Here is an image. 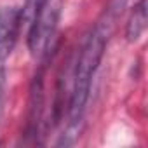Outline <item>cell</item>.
<instances>
[{
	"label": "cell",
	"mask_w": 148,
	"mask_h": 148,
	"mask_svg": "<svg viewBox=\"0 0 148 148\" xmlns=\"http://www.w3.org/2000/svg\"><path fill=\"white\" fill-rule=\"evenodd\" d=\"M61 7V0H47L33 23L28 26V49L33 56H42L49 49V44L54 38L59 23Z\"/></svg>",
	"instance_id": "7a4b0ae2"
},
{
	"label": "cell",
	"mask_w": 148,
	"mask_h": 148,
	"mask_svg": "<svg viewBox=\"0 0 148 148\" xmlns=\"http://www.w3.org/2000/svg\"><path fill=\"white\" fill-rule=\"evenodd\" d=\"M21 32V11L19 7L0 9V61H5L16 47Z\"/></svg>",
	"instance_id": "3957f363"
},
{
	"label": "cell",
	"mask_w": 148,
	"mask_h": 148,
	"mask_svg": "<svg viewBox=\"0 0 148 148\" xmlns=\"http://www.w3.org/2000/svg\"><path fill=\"white\" fill-rule=\"evenodd\" d=\"M4 96H5V68L0 61V117L4 110Z\"/></svg>",
	"instance_id": "52a82bcc"
},
{
	"label": "cell",
	"mask_w": 148,
	"mask_h": 148,
	"mask_svg": "<svg viewBox=\"0 0 148 148\" xmlns=\"http://www.w3.org/2000/svg\"><path fill=\"white\" fill-rule=\"evenodd\" d=\"M146 0H139L134 5L131 18L127 21V28H125V37L129 42H138L139 37L145 33L146 30V23H148V14H146Z\"/></svg>",
	"instance_id": "5b68a950"
},
{
	"label": "cell",
	"mask_w": 148,
	"mask_h": 148,
	"mask_svg": "<svg viewBox=\"0 0 148 148\" xmlns=\"http://www.w3.org/2000/svg\"><path fill=\"white\" fill-rule=\"evenodd\" d=\"M47 0H25V5L21 11V28L23 26H30L33 23V19L37 18V14L40 12V9L45 5Z\"/></svg>",
	"instance_id": "8992f818"
},
{
	"label": "cell",
	"mask_w": 148,
	"mask_h": 148,
	"mask_svg": "<svg viewBox=\"0 0 148 148\" xmlns=\"http://www.w3.org/2000/svg\"><path fill=\"white\" fill-rule=\"evenodd\" d=\"M125 5L127 0H110L79 52L75 73H73V91H71L70 110H68V117H70L68 125H79L82 122L86 103L89 99L92 77L105 54V47L112 33L115 32L119 19L124 14Z\"/></svg>",
	"instance_id": "6da1fadb"
},
{
	"label": "cell",
	"mask_w": 148,
	"mask_h": 148,
	"mask_svg": "<svg viewBox=\"0 0 148 148\" xmlns=\"http://www.w3.org/2000/svg\"><path fill=\"white\" fill-rule=\"evenodd\" d=\"M42 108H44V73L38 71L30 89V108H28V122H26L28 136L37 134L42 119Z\"/></svg>",
	"instance_id": "277c9868"
}]
</instances>
